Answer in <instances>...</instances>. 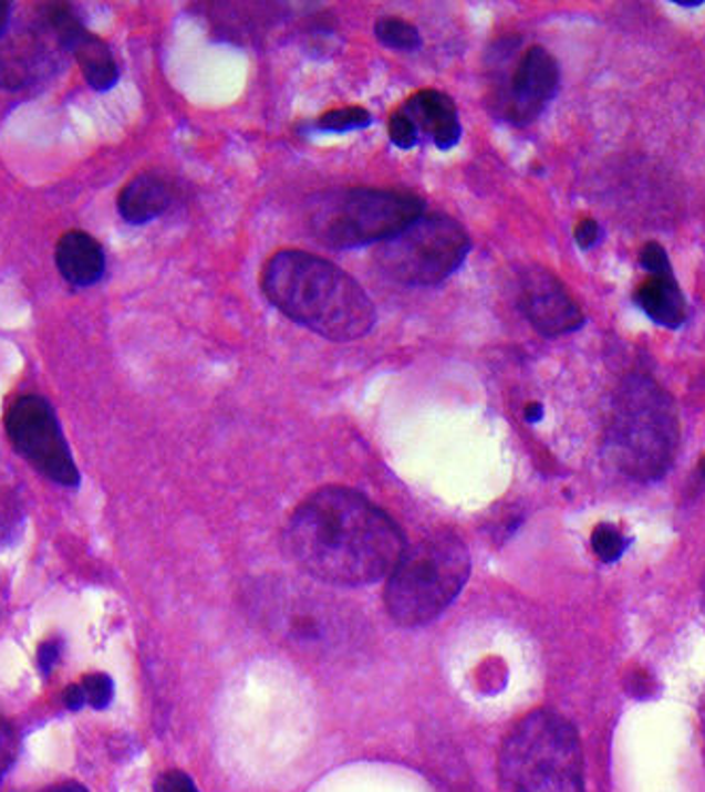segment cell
Wrapping results in <instances>:
<instances>
[{"instance_id":"1","label":"cell","mask_w":705,"mask_h":792,"mask_svg":"<svg viewBox=\"0 0 705 792\" xmlns=\"http://www.w3.org/2000/svg\"><path fill=\"white\" fill-rule=\"evenodd\" d=\"M288 549L314 581L364 586L390 576L406 544L392 517L362 493L328 487L293 512Z\"/></svg>"},{"instance_id":"2","label":"cell","mask_w":705,"mask_h":792,"mask_svg":"<svg viewBox=\"0 0 705 792\" xmlns=\"http://www.w3.org/2000/svg\"><path fill=\"white\" fill-rule=\"evenodd\" d=\"M261 290L286 317L334 343L360 341L376 323L364 288L339 265L307 251H277L263 265Z\"/></svg>"},{"instance_id":"3","label":"cell","mask_w":705,"mask_h":792,"mask_svg":"<svg viewBox=\"0 0 705 792\" xmlns=\"http://www.w3.org/2000/svg\"><path fill=\"white\" fill-rule=\"evenodd\" d=\"M674 397L644 374H631L619 387L608 427V457L623 475L653 482L667 475L678 450Z\"/></svg>"},{"instance_id":"4","label":"cell","mask_w":705,"mask_h":792,"mask_svg":"<svg viewBox=\"0 0 705 792\" xmlns=\"http://www.w3.org/2000/svg\"><path fill=\"white\" fill-rule=\"evenodd\" d=\"M470 576V555L453 533L406 546L390 572L385 604L402 627H421L455 602Z\"/></svg>"},{"instance_id":"5","label":"cell","mask_w":705,"mask_h":792,"mask_svg":"<svg viewBox=\"0 0 705 792\" xmlns=\"http://www.w3.org/2000/svg\"><path fill=\"white\" fill-rule=\"evenodd\" d=\"M423 215V200L395 189L344 187L314 196L307 212L309 230L332 249L385 242Z\"/></svg>"},{"instance_id":"6","label":"cell","mask_w":705,"mask_h":792,"mask_svg":"<svg viewBox=\"0 0 705 792\" xmlns=\"http://www.w3.org/2000/svg\"><path fill=\"white\" fill-rule=\"evenodd\" d=\"M471 242L466 228L448 215H421L376 249V265L402 285H438L466 262Z\"/></svg>"},{"instance_id":"7","label":"cell","mask_w":705,"mask_h":792,"mask_svg":"<svg viewBox=\"0 0 705 792\" xmlns=\"http://www.w3.org/2000/svg\"><path fill=\"white\" fill-rule=\"evenodd\" d=\"M499 773L512 791L527 780L549 773L582 775V750L574 727L559 713H529L504 741Z\"/></svg>"},{"instance_id":"8","label":"cell","mask_w":705,"mask_h":792,"mask_svg":"<svg viewBox=\"0 0 705 792\" xmlns=\"http://www.w3.org/2000/svg\"><path fill=\"white\" fill-rule=\"evenodd\" d=\"M4 427L11 445L30 466L60 487H79L77 463L52 404L45 397H18L7 410Z\"/></svg>"},{"instance_id":"9","label":"cell","mask_w":705,"mask_h":792,"mask_svg":"<svg viewBox=\"0 0 705 792\" xmlns=\"http://www.w3.org/2000/svg\"><path fill=\"white\" fill-rule=\"evenodd\" d=\"M559 62L542 45H531L497 92V108L515 126L536 122L559 92Z\"/></svg>"},{"instance_id":"10","label":"cell","mask_w":705,"mask_h":792,"mask_svg":"<svg viewBox=\"0 0 705 792\" xmlns=\"http://www.w3.org/2000/svg\"><path fill=\"white\" fill-rule=\"evenodd\" d=\"M39 20L52 32L64 52L77 60L87 85L96 92H108L117 80V62L105 41L81 24L75 9L69 2L39 4Z\"/></svg>"},{"instance_id":"11","label":"cell","mask_w":705,"mask_h":792,"mask_svg":"<svg viewBox=\"0 0 705 792\" xmlns=\"http://www.w3.org/2000/svg\"><path fill=\"white\" fill-rule=\"evenodd\" d=\"M519 306L533 330L547 338L574 334L587 323L574 298L545 265H531L522 272Z\"/></svg>"},{"instance_id":"12","label":"cell","mask_w":705,"mask_h":792,"mask_svg":"<svg viewBox=\"0 0 705 792\" xmlns=\"http://www.w3.org/2000/svg\"><path fill=\"white\" fill-rule=\"evenodd\" d=\"M64 52L41 22L0 37V90L20 92L37 81L48 80L60 66Z\"/></svg>"},{"instance_id":"13","label":"cell","mask_w":705,"mask_h":792,"mask_svg":"<svg viewBox=\"0 0 705 792\" xmlns=\"http://www.w3.org/2000/svg\"><path fill=\"white\" fill-rule=\"evenodd\" d=\"M402 111L417 126L418 136L425 134L438 149H450L462 138V124L455 101L438 90H421L413 94Z\"/></svg>"},{"instance_id":"14","label":"cell","mask_w":705,"mask_h":792,"mask_svg":"<svg viewBox=\"0 0 705 792\" xmlns=\"http://www.w3.org/2000/svg\"><path fill=\"white\" fill-rule=\"evenodd\" d=\"M55 265L64 281L75 288H90L105 274L106 258L101 242L83 230H71L58 240Z\"/></svg>"},{"instance_id":"15","label":"cell","mask_w":705,"mask_h":792,"mask_svg":"<svg viewBox=\"0 0 705 792\" xmlns=\"http://www.w3.org/2000/svg\"><path fill=\"white\" fill-rule=\"evenodd\" d=\"M633 298L646 317L667 330H680L688 317L686 298L674 274H651Z\"/></svg>"},{"instance_id":"16","label":"cell","mask_w":705,"mask_h":792,"mask_svg":"<svg viewBox=\"0 0 705 792\" xmlns=\"http://www.w3.org/2000/svg\"><path fill=\"white\" fill-rule=\"evenodd\" d=\"M170 200L173 189L162 175L141 173L120 191L117 209L132 226H143L166 211Z\"/></svg>"},{"instance_id":"17","label":"cell","mask_w":705,"mask_h":792,"mask_svg":"<svg viewBox=\"0 0 705 792\" xmlns=\"http://www.w3.org/2000/svg\"><path fill=\"white\" fill-rule=\"evenodd\" d=\"M374 34L385 48L400 50V52H413L421 45V34H418L417 28L400 18H381L374 24Z\"/></svg>"},{"instance_id":"18","label":"cell","mask_w":705,"mask_h":792,"mask_svg":"<svg viewBox=\"0 0 705 792\" xmlns=\"http://www.w3.org/2000/svg\"><path fill=\"white\" fill-rule=\"evenodd\" d=\"M372 124V117L364 106H344L323 113L317 119V128L325 133H349V131H362Z\"/></svg>"},{"instance_id":"19","label":"cell","mask_w":705,"mask_h":792,"mask_svg":"<svg viewBox=\"0 0 705 792\" xmlns=\"http://www.w3.org/2000/svg\"><path fill=\"white\" fill-rule=\"evenodd\" d=\"M591 546H593L595 555L600 556L601 561L614 563L628 551V540L623 538V533L619 529L603 523V525H598L593 531Z\"/></svg>"},{"instance_id":"20","label":"cell","mask_w":705,"mask_h":792,"mask_svg":"<svg viewBox=\"0 0 705 792\" xmlns=\"http://www.w3.org/2000/svg\"><path fill=\"white\" fill-rule=\"evenodd\" d=\"M515 792H584L580 773H549L522 782Z\"/></svg>"},{"instance_id":"21","label":"cell","mask_w":705,"mask_h":792,"mask_svg":"<svg viewBox=\"0 0 705 792\" xmlns=\"http://www.w3.org/2000/svg\"><path fill=\"white\" fill-rule=\"evenodd\" d=\"M81 687L85 692V704L94 710H105L113 701L115 685L106 674H90L81 680Z\"/></svg>"},{"instance_id":"22","label":"cell","mask_w":705,"mask_h":792,"mask_svg":"<svg viewBox=\"0 0 705 792\" xmlns=\"http://www.w3.org/2000/svg\"><path fill=\"white\" fill-rule=\"evenodd\" d=\"M390 138H392L393 145L400 149H413L421 138L417 126L402 108L395 111L390 119Z\"/></svg>"},{"instance_id":"23","label":"cell","mask_w":705,"mask_h":792,"mask_svg":"<svg viewBox=\"0 0 705 792\" xmlns=\"http://www.w3.org/2000/svg\"><path fill=\"white\" fill-rule=\"evenodd\" d=\"M640 265H642L644 270H649L651 274H674V272H672L670 256H667V251L663 249V244H659V242H646V244L642 247Z\"/></svg>"},{"instance_id":"24","label":"cell","mask_w":705,"mask_h":792,"mask_svg":"<svg viewBox=\"0 0 705 792\" xmlns=\"http://www.w3.org/2000/svg\"><path fill=\"white\" fill-rule=\"evenodd\" d=\"M18 754V738L11 722L0 713V780L11 769Z\"/></svg>"},{"instance_id":"25","label":"cell","mask_w":705,"mask_h":792,"mask_svg":"<svg viewBox=\"0 0 705 792\" xmlns=\"http://www.w3.org/2000/svg\"><path fill=\"white\" fill-rule=\"evenodd\" d=\"M601 238H603V230L593 217H584L578 221V226L574 228V240L580 249L589 251V249L598 247Z\"/></svg>"},{"instance_id":"26","label":"cell","mask_w":705,"mask_h":792,"mask_svg":"<svg viewBox=\"0 0 705 792\" xmlns=\"http://www.w3.org/2000/svg\"><path fill=\"white\" fill-rule=\"evenodd\" d=\"M156 792H200L184 771H168L157 780Z\"/></svg>"},{"instance_id":"27","label":"cell","mask_w":705,"mask_h":792,"mask_svg":"<svg viewBox=\"0 0 705 792\" xmlns=\"http://www.w3.org/2000/svg\"><path fill=\"white\" fill-rule=\"evenodd\" d=\"M60 655H62V646H60V642H55V639L43 642V644L39 646V653H37V665H39V669H41V674H43L45 678L52 674L53 667L58 665Z\"/></svg>"},{"instance_id":"28","label":"cell","mask_w":705,"mask_h":792,"mask_svg":"<svg viewBox=\"0 0 705 792\" xmlns=\"http://www.w3.org/2000/svg\"><path fill=\"white\" fill-rule=\"evenodd\" d=\"M62 699H64V706H66L69 710H73V712H79L83 706H87V704H85V692H83L81 682H79V685H71V687L66 688V690L62 692Z\"/></svg>"},{"instance_id":"29","label":"cell","mask_w":705,"mask_h":792,"mask_svg":"<svg viewBox=\"0 0 705 792\" xmlns=\"http://www.w3.org/2000/svg\"><path fill=\"white\" fill-rule=\"evenodd\" d=\"M545 417V406L540 402H531L527 408H525V419L527 423L542 421Z\"/></svg>"},{"instance_id":"30","label":"cell","mask_w":705,"mask_h":792,"mask_svg":"<svg viewBox=\"0 0 705 792\" xmlns=\"http://www.w3.org/2000/svg\"><path fill=\"white\" fill-rule=\"evenodd\" d=\"M9 22H11V2L0 0V37L9 30Z\"/></svg>"},{"instance_id":"31","label":"cell","mask_w":705,"mask_h":792,"mask_svg":"<svg viewBox=\"0 0 705 792\" xmlns=\"http://www.w3.org/2000/svg\"><path fill=\"white\" fill-rule=\"evenodd\" d=\"M48 792H90L85 786H81L77 782H64V784H58Z\"/></svg>"},{"instance_id":"32","label":"cell","mask_w":705,"mask_h":792,"mask_svg":"<svg viewBox=\"0 0 705 792\" xmlns=\"http://www.w3.org/2000/svg\"><path fill=\"white\" fill-rule=\"evenodd\" d=\"M674 4L686 7V9H695V7H702L704 0H674Z\"/></svg>"},{"instance_id":"33","label":"cell","mask_w":705,"mask_h":792,"mask_svg":"<svg viewBox=\"0 0 705 792\" xmlns=\"http://www.w3.org/2000/svg\"><path fill=\"white\" fill-rule=\"evenodd\" d=\"M697 475L702 476V480L705 482V455L702 457V461H699V466H697Z\"/></svg>"}]
</instances>
